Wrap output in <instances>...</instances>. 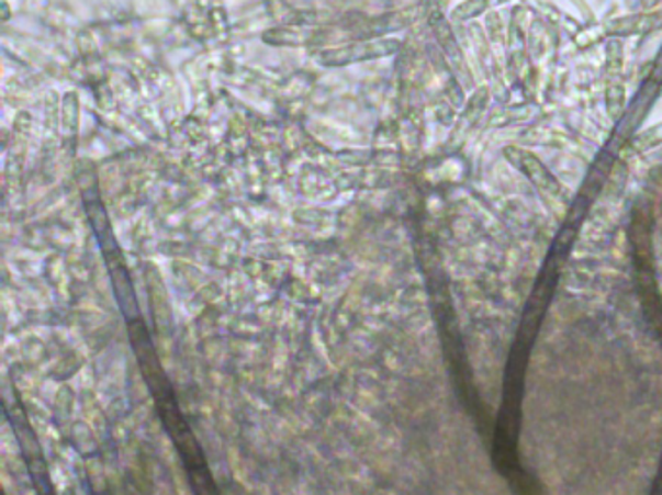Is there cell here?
I'll return each mask as SVG.
<instances>
[{
	"label": "cell",
	"mask_w": 662,
	"mask_h": 495,
	"mask_svg": "<svg viewBox=\"0 0 662 495\" xmlns=\"http://www.w3.org/2000/svg\"><path fill=\"white\" fill-rule=\"evenodd\" d=\"M507 2H512V0H464L453 10V18L461 20V22H469L474 18L484 16L490 10L503 7Z\"/></svg>",
	"instance_id": "obj_7"
},
{
	"label": "cell",
	"mask_w": 662,
	"mask_h": 495,
	"mask_svg": "<svg viewBox=\"0 0 662 495\" xmlns=\"http://www.w3.org/2000/svg\"><path fill=\"white\" fill-rule=\"evenodd\" d=\"M503 156L512 166L519 169L520 173L527 177L528 181L537 187L540 193L548 194V196H558L562 193L560 181L553 177L552 171L546 168L545 164L532 151L519 148V146H507L503 150Z\"/></svg>",
	"instance_id": "obj_3"
},
{
	"label": "cell",
	"mask_w": 662,
	"mask_h": 495,
	"mask_svg": "<svg viewBox=\"0 0 662 495\" xmlns=\"http://www.w3.org/2000/svg\"><path fill=\"white\" fill-rule=\"evenodd\" d=\"M662 32V10H641L628 16L610 18L601 27V34L608 40H626Z\"/></svg>",
	"instance_id": "obj_4"
},
{
	"label": "cell",
	"mask_w": 662,
	"mask_h": 495,
	"mask_svg": "<svg viewBox=\"0 0 662 495\" xmlns=\"http://www.w3.org/2000/svg\"><path fill=\"white\" fill-rule=\"evenodd\" d=\"M403 47L401 40L379 37V40H361V42L340 45L335 49L321 50L317 55L321 65L325 67H346L363 60L383 59L399 53Z\"/></svg>",
	"instance_id": "obj_1"
},
{
	"label": "cell",
	"mask_w": 662,
	"mask_h": 495,
	"mask_svg": "<svg viewBox=\"0 0 662 495\" xmlns=\"http://www.w3.org/2000/svg\"><path fill=\"white\" fill-rule=\"evenodd\" d=\"M624 49L621 40H608L606 43V111L613 121H620L626 113V86L621 78Z\"/></svg>",
	"instance_id": "obj_2"
},
{
	"label": "cell",
	"mask_w": 662,
	"mask_h": 495,
	"mask_svg": "<svg viewBox=\"0 0 662 495\" xmlns=\"http://www.w3.org/2000/svg\"><path fill=\"white\" fill-rule=\"evenodd\" d=\"M651 85L662 86V45L661 50L657 53V59H654L653 72H651Z\"/></svg>",
	"instance_id": "obj_10"
},
{
	"label": "cell",
	"mask_w": 662,
	"mask_h": 495,
	"mask_svg": "<svg viewBox=\"0 0 662 495\" xmlns=\"http://www.w3.org/2000/svg\"><path fill=\"white\" fill-rule=\"evenodd\" d=\"M662 146V121L653 126H647L643 131H639L638 135L629 138V148L636 154H647Z\"/></svg>",
	"instance_id": "obj_8"
},
{
	"label": "cell",
	"mask_w": 662,
	"mask_h": 495,
	"mask_svg": "<svg viewBox=\"0 0 662 495\" xmlns=\"http://www.w3.org/2000/svg\"><path fill=\"white\" fill-rule=\"evenodd\" d=\"M189 472V480H191V486H193L194 495H220L218 487L214 484V480L210 476L206 464L201 466H193V469H187Z\"/></svg>",
	"instance_id": "obj_9"
},
{
	"label": "cell",
	"mask_w": 662,
	"mask_h": 495,
	"mask_svg": "<svg viewBox=\"0 0 662 495\" xmlns=\"http://www.w3.org/2000/svg\"><path fill=\"white\" fill-rule=\"evenodd\" d=\"M659 0H641V10H654Z\"/></svg>",
	"instance_id": "obj_11"
},
{
	"label": "cell",
	"mask_w": 662,
	"mask_h": 495,
	"mask_svg": "<svg viewBox=\"0 0 662 495\" xmlns=\"http://www.w3.org/2000/svg\"><path fill=\"white\" fill-rule=\"evenodd\" d=\"M429 22H431L434 34H436L437 42H439V45H441V49L445 50V55L449 57V60L453 63L455 67H464V59H462L459 43H457V40H455L453 32H451V27H449V24H447V20H445L444 14H441L439 10L431 12Z\"/></svg>",
	"instance_id": "obj_5"
},
{
	"label": "cell",
	"mask_w": 662,
	"mask_h": 495,
	"mask_svg": "<svg viewBox=\"0 0 662 495\" xmlns=\"http://www.w3.org/2000/svg\"><path fill=\"white\" fill-rule=\"evenodd\" d=\"M262 42L269 45H285V47H302L315 43V32L310 30H294V27H282V30H269L262 35Z\"/></svg>",
	"instance_id": "obj_6"
}]
</instances>
